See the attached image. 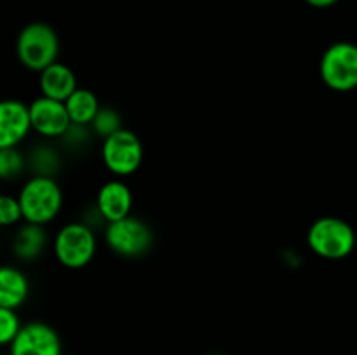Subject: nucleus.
Listing matches in <instances>:
<instances>
[{
    "instance_id": "10",
    "label": "nucleus",
    "mask_w": 357,
    "mask_h": 355,
    "mask_svg": "<svg viewBox=\"0 0 357 355\" xmlns=\"http://www.w3.org/2000/svg\"><path fill=\"white\" fill-rule=\"evenodd\" d=\"M33 131L30 117V104L17 100L0 103V148H16Z\"/></svg>"
},
{
    "instance_id": "2",
    "label": "nucleus",
    "mask_w": 357,
    "mask_h": 355,
    "mask_svg": "<svg viewBox=\"0 0 357 355\" xmlns=\"http://www.w3.org/2000/svg\"><path fill=\"white\" fill-rule=\"evenodd\" d=\"M17 59L31 72H44L59 56V38L54 28L42 21L26 24L16 40Z\"/></svg>"
},
{
    "instance_id": "20",
    "label": "nucleus",
    "mask_w": 357,
    "mask_h": 355,
    "mask_svg": "<svg viewBox=\"0 0 357 355\" xmlns=\"http://www.w3.org/2000/svg\"><path fill=\"white\" fill-rule=\"evenodd\" d=\"M309 6L317 7V9H324V7H331L338 2V0H305Z\"/></svg>"
},
{
    "instance_id": "8",
    "label": "nucleus",
    "mask_w": 357,
    "mask_h": 355,
    "mask_svg": "<svg viewBox=\"0 0 357 355\" xmlns=\"http://www.w3.org/2000/svg\"><path fill=\"white\" fill-rule=\"evenodd\" d=\"M9 355H63L61 340L49 324H24L9 345Z\"/></svg>"
},
{
    "instance_id": "19",
    "label": "nucleus",
    "mask_w": 357,
    "mask_h": 355,
    "mask_svg": "<svg viewBox=\"0 0 357 355\" xmlns=\"http://www.w3.org/2000/svg\"><path fill=\"white\" fill-rule=\"evenodd\" d=\"M23 218V209H21L17 197L2 195L0 197V225L13 226L20 223Z\"/></svg>"
},
{
    "instance_id": "14",
    "label": "nucleus",
    "mask_w": 357,
    "mask_h": 355,
    "mask_svg": "<svg viewBox=\"0 0 357 355\" xmlns=\"http://www.w3.org/2000/svg\"><path fill=\"white\" fill-rule=\"evenodd\" d=\"M65 106L68 110L70 118H72V124L82 125V127H87V125L93 124L98 111L101 110L96 94L89 89H82V87H79L65 101Z\"/></svg>"
},
{
    "instance_id": "17",
    "label": "nucleus",
    "mask_w": 357,
    "mask_h": 355,
    "mask_svg": "<svg viewBox=\"0 0 357 355\" xmlns=\"http://www.w3.org/2000/svg\"><path fill=\"white\" fill-rule=\"evenodd\" d=\"M23 324L20 322L16 310L0 308V343L9 347L14 338L20 334Z\"/></svg>"
},
{
    "instance_id": "4",
    "label": "nucleus",
    "mask_w": 357,
    "mask_h": 355,
    "mask_svg": "<svg viewBox=\"0 0 357 355\" xmlns=\"http://www.w3.org/2000/svg\"><path fill=\"white\" fill-rule=\"evenodd\" d=\"M54 254L70 270L87 267L96 254V235L86 223H68L56 233Z\"/></svg>"
},
{
    "instance_id": "9",
    "label": "nucleus",
    "mask_w": 357,
    "mask_h": 355,
    "mask_svg": "<svg viewBox=\"0 0 357 355\" xmlns=\"http://www.w3.org/2000/svg\"><path fill=\"white\" fill-rule=\"evenodd\" d=\"M31 127L44 138H59L72 127V118L65 103L52 97L40 96L30 103Z\"/></svg>"
},
{
    "instance_id": "3",
    "label": "nucleus",
    "mask_w": 357,
    "mask_h": 355,
    "mask_svg": "<svg viewBox=\"0 0 357 355\" xmlns=\"http://www.w3.org/2000/svg\"><path fill=\"white\" fill-rule=\"evenodd\" d=\"M307 242L324 260H344L354 251L356 232L345 219L324 216L310 225Z\"/></svg>"
},
{
    "instance_id": "1",
    "label": "nucleus",
    "mask_w": 357,
    "mask_h": 355,
    "mask_svg": "<svg viewBox=\"0 0 357 355\" xmlns=\"http://www.w3.org/2000/svg\"><path fill=\"white\" fill-rule=\"evenodd\" d=\"M23 218L33 225H47L63 207V191L52 176L35 174L23 184L17 195Z\"/></svg>"
},
{
    "instance_id": "7",
    "label": "nucleus",
    "mask_w": 357,
    "mask_h": 355,
    "mask_svg": "<svg viewBox=\"0 0 357 355\" xmlns=\"http://www.w3.org/2000/svg\"><path fill=\"white\" fill-rule=\"evenodd\" d=\"M101 159L115 176H131L143 162V145L135 132L122 127L103 139Z\"/></svg>"
},
{
    "instance_id": "13",
    "label": "nucleus",
    "mask_w": 357,
    "mask_h": 355,
    "mask_svg": "<svg viewBox=\"0 0 357 355\" xmlns=\"http://www.w3.org/2000/svg\"><path fill=\"white\" fill-rule=\"evenodd\" d=\"M30 294L26 275L16 267H2L0 270V308L17 310Z\"/></svg>"
},
{
    "instance_id": "16",
    "label": "nucleus",
    "mask_w": 357,
    "mask_h": 355,
    "mask_svg": "<svg viewBox=\"0 0 357 355\" xmlns=\"http://www.w3.org/2000/svg\"><path fill=\"white\" fill-rule=\"evenodd\" d=\"M91 129L105 139L114 134V132L121 131V117H119V113L114 108H101L98 111L96 118L93 120V124H91Z\"/></svg>"
},
{
    "instance_id": "6",
    "label": "nucleus",
    "mask_w": 357,
    "mask_h": 355,
    "mask_svg": "<svg viewBox=\"0 0 357 355\" xmlns=\"http://www.w3.org/2000/svg\"><path fill=\"white\" fill-rule=\"evenodd\" d=\"M105 242L122 258H139L152 249L153 232L143 219L128 216L119 221L108 223Z\"/></svg>"
},
{
    "instance_id": "12",
    "label": "nucleus",
    "mask_w": 357,
    "mask_h": 355,
    "mask_svg": "<svg viewBox=\"0 0 357 355\" xmlns=\"http://www.w3.org/2000/svg\"><path fill=\"white\" fill-rule=\"evenodd\" d=\"M40 86L42 96L52 97L65 103L79 87H77V77L75 73L70 70V66L63 65V63L56 61L54 65L47 66L44 72H40Z\"/></svg>"
},
{
    "instance_id": "11",
    "label": "nucleus",
    "mask_w": 357,
    "mask_h": 355,
    "mask_svg": "<svg viewBox=\"0 0 357 355\" xmlns=\"http://www.w3.org/2000/svg\"><path fill=\"white\" fill-rule=\"evenodd\" d=\"M96 207L101 218L107 223L128 218V216H131L132 209L131 188L121 180L107 181L98 191Z\"/></svg>"
},
{
    "instance_id": "15",
    "label": "nucleus",
    "mask_w": 357,
    "mask_h": 355,
    "mask_svg": "<svg viewBox=\"0 0 357 355\" xmlns=\"http://www.w3.org/2000/svg\"><path fill=\"white\" fill-rule=\"evenodd\" d=\"M45 240H47V237H45L44 226L26 223L17 230L16 237H14V253L21 260H33L42 253Z\"/></svg>"
},
{
    "instance_id": "5",
    "label": "nucleus",
    "mask_w": 357,
    "mask_h": 355,
    "mask_svg": "<svg viewBox=\"0 0 357 355\" xmlns=\"http://www.w3.org/2000/svg\"><path fill=\"white\" fill-rule=\"evenodd\" d=\"M321 79L330 89L349 93L357 87V45L337 42L324 51L319 63Z\"/></svg>"
},
{
    "instance_id": "18",
    "label": "nucleus",
    "mask_w": 357,
    "mask_h": 355,
    "mask_svg": "<svg viewBox=\"0 0 357 355\" xmlns=\"http://www.w3.org/2000/svg\"><path fill=\"white\" fill-rule=\"evenodd\" d=\"M23 155L16 148H0V176L3 180L17 176L23 171Z\"/></svg>"
}]
</instances>
